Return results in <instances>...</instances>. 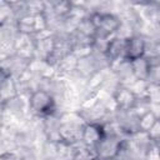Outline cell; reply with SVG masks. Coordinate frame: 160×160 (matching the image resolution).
<instances>
[{
    "instance_id": "7a4b0ae2",
    "label": "cell",
    "mask_w": 160,
    "mask_h": 160,
    "mask_svg": "<svg viewBox=\"0 0 160 160\" xmlns=\"http://www.w3.org/2000/svg\"><path fill=\"white\" fill-rule=\"evenodd\" d=\"M120 148H121V141L116 136H114V135L109 136L105 134L94 149H95V154H96L98 159L110 160L119 154Z\"/></svg>"
},
{
    "instance_id": "8992f818",
    "label": "cell",
    "mask_w": 160,
    "mask_h": 160,
    "mask_svg": "<svg viewBox=\"0 0 160 160\" xmlns=\"http://www.w3.org/2000/svg\"><path fill=\"white\" fill-rule=\"evenodd\" d=\"M130 65V71L131 74L138 79V80H148L149 79V74H150V69H151V62L150 60H148L146 58H139L135 60L129 61Z\"/></svg>"
},
{
    "instance_id": "5b68a950",
    "label": "cell",
    "mask_w": 160,
    "mask_h": 160,
    "mask_svg": "<svg viewBox=\"0 0 160 160\" xmlns=\"http://www.w3.org/2000/svg\"><path fill=\"white\" fill-rule=\"evenodd\" d=\"M105 135V131L102 130V126L96 122H90L86 126L82 128L81 132V140L88 146H96V144L102 139Z\"/></svg>"
},
{
    "instance_id": "6da1fadb",
    "label": "cell",
    "mask_w": 160,
    "mask_h": 160,
    "mask_svg": "<svg viewBox=\"0 0 160 160\" xmlns=\"http://www.w3.org/2000/svg\"><path fill=\"white\" fill-rule=\"evenodd\" d=\"M30 108L38 114H50L55 108V100L50 92L46 90H35L29 98Z\"/></svg>"
},
{
    "instance_id": "ba28073f",
    "label": "cell",
    "mask_w": 160,
    "mask_h": 160,
    "mask_svg": "<svg viewBox=\"0 0 160 160\" xmlns=\"http://www.w3.org/2000/svg\"><path fill=\"white\" fill-rule=\"evenodd\" d=\"M156 121H158V116L152 111H146L138 119V129L142 132H148Z\"/></svg>"
},
{
    "instance_id": "3957f363",
    "label": "cell",
    "mask_w": 160,
    "mask_h": 160,
    "mask_svg": "<svg viewBox=\"0 0 160 160\" xmlns=\"http://www.w3.org/2000/svg\"><path fill=\"white\" fill-rule=\"evenodd\" d=\"M95 26V32L106 36L114 31H116L120 26V21L116 16L111 14H96L95 18L90 19Z\"/></svg>"
},
{
    "instance_id": "9c48e42d",
    "label": "cell",
    "mask_w": 160,
    "mask_h": 160,
    "mask_svg": "<svg viewBox=\"0 0 160 160\" xmlns=\"http://www.w3.org/2000/svg\"><path fill=\"white\" fill-rule=\"evenodd\" d=\"M8 79H9V72H6L5 69L0 68V89L5 85V82L8 81Z\"/></svg>"
},
{
    "instance_id": "52a82bcc",
    "label": "cell",
    "mask_w": 160,
    "mask_h": 160,
    "mask_svg": "<svg viewBox=\"0 0 160 160\" xmlns=\"http://www.w3.org/2000/svg\"><path fill=\"white\" fill-rule=\"evenodd\" d=\"M115 100H116L118 105L121 109H124V110H130L136 104V96H135V94L130 89H126V88L119 89V91L115 95Z\"/></svg>"
},
{
    "instance_id": "277c9868",
    "label": "cell",
    "mask_w": 160,
    "mask_h": 160,
    "mask_svg": "<svg viewBox=\"0 0 160 160\" xmlns=\"http://www.w3.org/2000/svg\"><path fill=\"white\" fill-rule=\"evenodd\" d=\"M146 44L145 40L140 36H131L124 40V56L126 60L131 61L139 58H142L145 54Z\"/></svg>"
}]
</instances>
